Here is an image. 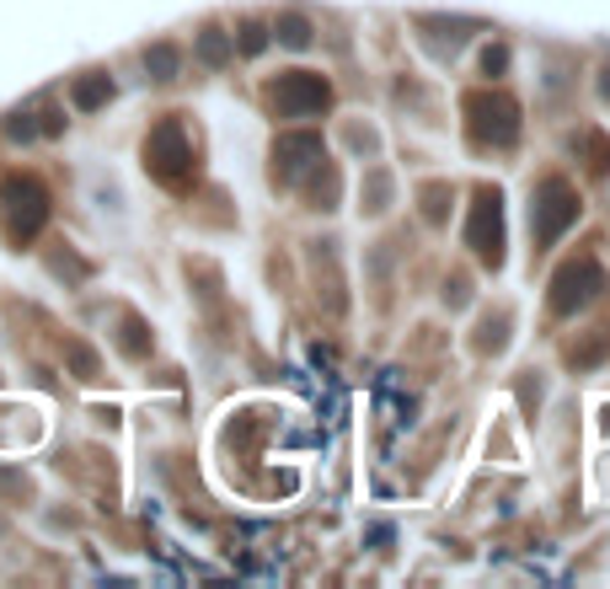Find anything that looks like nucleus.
<instances>
[{
	"mask_svg": "<svg viewBox=\"0 0 610 589\" xmlns=\"http://www.w3.org/2000/svg\"><path fill=\"white\" fill-rule=\"evenodd\" d=\"M423 214H429V220H445V188H440V182L423 188Z\"/></svg>",
	"mask_w": 610,
	"mask_h": 589,
	"instance_id": "dca6fc26",
	"label": "nucleus"
},
{
	"mask_svg": "<svg viewBox=\"0 0 610 589\" xmlns=\"http://www.w3.org/2000/svg\"><path fill=\"white\" fill-rule=\"evenodd\" d=\"M274 113L279 119H317L326 102H332V86L322 81V76H311V70H289V76H279L274 81Z\"/></svg>",
	"mask_w": 610,
	"mask_h": 589,
	"instance_id": "20e7f679",
	"label": "nucleus"
},
{
	"mask_svg": "<svg viewBox=\"0 0 610 589\" xmlns=\"http://www.w3.org/2000/svg\"><path fill=\"white\" fill-rule=\"evenodd\" d=\"M43 220H48L43 182H33V177H5V182H0V225H5V236L22 247V242H33L43 231Z\"/></svg>",
	"mask_w": 610,
	"mask_h": 589,
	"instance_id": "f257e3e1",
	"label": "nucleus"
},
{
	"mask_svg": "<svg viewBox=\"0 0 610 589\" xmlns=\"http://www.w3.org/2000/svg\"><path fill=\"white\" fill-rule=\"evenodd\" d=\"M573 220H578V193H573V182L568 177H546V182L535 188V199H530V236H535L541 247H552Z\"/></svg>",
	"mask_w": 610,
	"mask_h": 589,
	"instance_id": "7ed1b4c3",
	"label": "nucleus"
},
{
	"mask_svg": "<svg viewBox=\"0 0 610 589\" xmlns=\"http://www.w3.org/2000/svg\"><path fill=\"white\" fill-rule=\"evenodd\" d=\"M386 199H391V177L375 171V177H369V204L365 210H386Z\"/></svg>",
	"mask_w": 610,
	"mask_h": 589,
	"instance_id": "2eb2a0df",
	"label": "nucleus"
},
{
	"mask_svg": "<svg viewBox=\"0 0 610 589\" xmlns=\"http://www.w3.org/2000/svg\"><path fill=\"white\" fill-rule=\"evenodd\" d=\"M466 129L477 145H514L520 140V102L503 91H472L466 97Z\"/></svg>",
	"mask_w": 610,
	"mask_h": 589,
	"instance_id": "f03ea898",
	"label": "nucleus"
},
{
	"mask_svg": "<svg viewBox=\"0 0 610 589\" xmlns=\"http://www.w3.org/2000/svg\"><path fill=\"white\" fill-rule=\"evenodd\" d=\"M108 97H113V81H108V76H86V81H76V108H81V113L102 108Z\"/></svg>",
	"mask_w": 610,
	"mask_h": 589,
	"instance_id": "1a4fd4ad",
	"label": "nucleus"
},
{
	"mask_svg": "<svg viewBox=\"0 0 610 589\" xmlns=\"http://www.w3.org/2000/svg\"><path fill=\"white\" fill-rule=\"evenodd\" d=\"M188 162H193V140H188V129L177 124V119L151 129V140H145V167L156 171L162 182H182Z\"/></svg>",
	"mask_w": 610,
	"mask_h": 589,
	"instance_id": "423d86ee",
	"label": "nucleus"
},
{
	"mask_svg": "<svg viewBox=\"0 0 610 589\" xmlns=\"http://www.w3.org/2000/svg\"><path fill=\"white\" fill-rule=\"evenodd\" d=\"M199 59H203V65H225V59H231V38H225V33H214V27L199 33Z\"/></svg>",
	"mask_w": 610,
	"mask_h": 589,
	"instance_id": "f8f14e48",
	"label": "nucleus"
},
{
	"mask_svg": "<svg viewBox=\"0 0 610 589\" xmlns=\"http://www.w3.org/2000/svg\"><path fill=\"white\" fill-rule=\"evenodd\" d=\"M483 70H488V76H503V70H509V48H488V54H483Z\"/></svg>",
	"mask_w": 610,
	"mask_h": 589,
	"instance_id": "a211bd4d",
	"label": "nucleus"
},
{
	"mask_svg": "<svg viewBox=\"0 0 610 589\" xmlns=\"http://www.w3.org/2000/svg\"><path fill=\"white\" fill-rule=\"evenodd\" d=\"M274 33H279L285 48H311V22H306V16H295V11L279 16V27H274Z\"/></svg>",
	"mask_w": 610,
	"mask_h": 589,
	"instance_id": "9d476101",
	"label": "nucleus"
},
{
	"mask_svg": "<svg viewBox=\"0 0 610 589\" xmlns=\"http://www.w3.org/2000/svg\"><path fill=\"white\" fill-rule=\"evenodd\" d=\"M600 97L610 102V70H600Z\"/></svg>",
	"mask_w": 610,
	"mask_h": 589,
	"instance_id": "6ab92c4d",
	"label": "nucleus"
},
{
	"mask_svg": "<svg viewBox=\"0 0 610 589\" xmlns=\"http://www.w3.org/2000/svg\"><path fill=\"white\" fill-rule=\"evenodd\" d=\"M466 247L483 257V263H503V199L498 193H477L472 204V225H466Z\"/></svg>",
	"mask_w": 610,
	"mask_h": 589,
	"instance_id": "0eeeda50",
	"label": "nucleus"
},
{
	"mask_svg": "<svg viewBox=\"0 0 610 589\" xmlns=\"http://www.w3.org/2000/svg\"><path fill=\"white\" fill-rule=\"evenodd\" d=\"M145 70H151L156 81H171V76H177V48H171V43H156V48H145Z\"/></svg>",
	"mask_w": 610,
	"mask_h": 589,
	"instance_id": "9b49d317",
	"label": "nucleus"
},
{
	"mask_svg": "<svg viewBox=\"0 0 610 589\" xmlns=\"http://www.w3.org/2000/svg\"><path fill=\"white\" fill-rule=\"evenodd\" d=\"M5 134H11V140H33V134H38V124H33V113H16V119L5 124Z\"/></svg>",
	"mask_w": 610,
	"mask_h": 589,
	"instance_id": "f3484780",
	"label": "nucleus"
},
{
	"mask_svg": "<svg viewBox=\"0 0 610 589\" xmlns=\"http://www.w3.org/2000/svg\"><path fill=\"white\" fill-rule=\"evenodd\" d=\"M123 354H134V359L151 354V337H145V327H140L134 316H123Z\"/></svg>",
	"mask_w": 610,
	"mask_h": 589,
	"instance_id": "ddd939ff",
	"label": "nucleus"
},
{
	"mask_svg": "<svg viewBox=\"0 0 610 589\" xmlns=\"http://www.w3.org/2000/svg\"><path fill=\"white\" fill-rule=\"evenodd\" d=\"M326 151H322V134H279V145H274V177L279 182H300L311 167H322Z\"/></svg>",
	"mask_w": 610,
	"mask_h": 589,
	"instance_id": "6e6552de",
	"label": "nucleus"
},
{
	"mask_svg": "<svg viewBox=\"0 0 610 589\" xmlns=\"http://www.w3.org/2000/svg\"><path fill=\"white\" fill-rule=\"evenodd\" d=\"M600 290H606V268H600L595 257H573V263L557 268V279H552V311H557V316H573L578 305H589Z\"/></svg>",
	"mask_w": 610,
	"mask_h": 589,
	"instance_id": "39448f33",
	"label": "nucleus"
},
{
	"mask_svg": "<svg viewBox=\"0 0 610 589\" xmlns=\"http://www.w3.org/2000/svg\"><path fill=\"white\" fill-rule=\"evenodd\" d=\"M268 48V27L263 22H246L242 27V54H263Z\"/></svg>",
	"mask_w": 610,
	"mask_h": 589,
	"instance_id": "4468645a",
	"label": "nucleus"
}]
</instances>
